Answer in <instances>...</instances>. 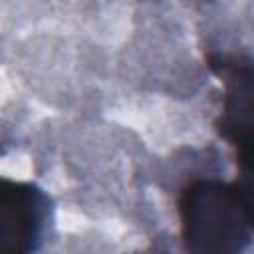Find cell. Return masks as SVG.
Wrapping results in <instances>:
<instances>
[{"mask_svg":"<svg viewBox=\"0 0 254 254\" xmlns=\"http://www.w3.org/2000/svg\"><path fill=\"white\" fill-rule=\"evenodd\" d=\"M210 69L222 81V103L214 127L232 147L236 189L254 230V62L242 56H210Z\"/></svg>","mask_w":254,"mask_h":254,"instance_id":"7a4b0ae2","label":"cell"},{"mask_svg":"<svg viewBox=\"0 0 254 254\" xmlns=\"http://www.w3.org/2000/svg\"><path fill=\"white\" fill-rule=\"evenodd\" d=\"M183 246L190 252L234 254L250 246L252 224L234 183L202 177L179 194Z\"/></svg>","mask_w":254,"mask_h":254,"instance_id":"6da1fadb","label":"cell"},{"mask_svg":"<svg viewBox=\"0 0 254 254\" xmlns=\"http://www.w3.org/2000/svg\"><path fill=\"white\" fill-rule=\"evenodd\" d=\"M52 216V198L30 181H0V252L28 254L40 248Z\"/></svg>","mask_w":254,"mask_h":254,"instance_id":"3957f363","label":"cell"}]
</instances>
